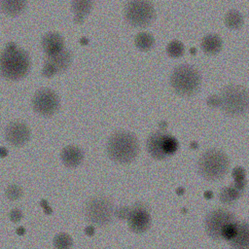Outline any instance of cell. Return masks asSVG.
Listing matches in <instances>:
<instances>
[{
	"label": "cell",
	"mask_w": 249,
	"mask_h": 249,
	"mask_svg": "<svg viewBox=\"0 0 249 249\" xmlns=\"http://www.w3.org/2000/svg\"><path fill=\"white\" fill-rule=\"evenodd\" d=\"M244 22L243 14L237 9H230L225 15V23L231 28H239Z\"/></svg>",
	"instance_id": "obj_20"
},
{
	"label": "cell",
	"mask_w": 249,
	"mask_h": 249,
	"mask_svg": "<svg viewBox=\"0 0 249 249\" xmlns=\"http://www.w3.org/2000/svg\"><path fill=\"white\" fill-rule=\"evenodd\" d=\"M2 10L9 15H18L24 10L26 0H1Z\"/></svg>",
	"instance_id": "obj_22"
},
{
	"label": "cell",
	"mask_w": 249,
	"mask_h": 249,
	"mask_svg": "<svg viewBox=\"0 0 249 249\" xmlns=\"http://www.w3.org/2000/svg\"><path fill=\"white\" fill-rule=\"evenodd\" d=\"M92 4V0H72L71 7L75 12V20L81 22L85 16L89 12Z\"/></svg>",
	"instance_id": "obj_18"
},
{
	"label": "cell",
	"mask_w": 249,
	"mask_h": 249,
	"mask_svg": "<svg viewBox=\"0 0 249 249\" xmlns=\"http://www.w3.org/2000/svg\"><path fill=\"white\" fill-rule=\"evenodd\" d=\"M128 212H129V207H126V206H123V207H120L116 210V215L119 219L121 220H124V219H126L127 218V215H128Z\"/></svg>",
	"instance_id": "obj_27"
},
{
	"label": "cell",
	"mask_w": 249,
	"mask_h": 249,
	"mask_svg": "<svg viewBox=\"0 0 249 249\" xmlns=\"http://www.w3.org/2000/svg\"><path fill=\"white\" fill-rule=\"evenodd\" d=\"M235 220H237V218L231 210L222 207L212 209L206 214L204 219L205 232L212 239L221 241L222 231L225 227Z\"/></svg>",
	"instance_id": "obj_9"
},
{
	"label": "cell",
	"mask_w": 249,
	"mask_h": 249,
	"mask_svg": "<svg viewBox=\"0 0 249 249\" xmlns=\"http://www.w3.org/2000/svg\"><path fill=\"white\" fill-rule=\"evenodd\" d=\"M60 159L66 166L76 167L83 161L84 152L77 145H67L62 148L60 152Z\"/></svg>",
	"instance_id": "obj_15"
},
{
	"label": "cell",
	"mask_w": 249,
	"mask_h": 249,
	"mask_svg": "<svg viewBox=\"0 0 249 249\" xmlns=\"http://www.w3.org/2000/svg\"><path fill=\"white\" fill-rule=\"evenodd\" d=\"M32 107L40 115L49 117L59 109V97L56 91L51 88H41L33 94Z\"/></svg>",
	"instance_id": "obj_10"
},
{
	"label": "cell",
	"mask_w": 249,
	"mask_h": 249,
	"mask_svg": "<svg viewBox=\"0 0 249 249\" xmlns=\"http://www.w3.org/2000/svg\"><path fill=\"white\" fill-rule=\"evenodd\" d=\"M41 45L46 55L54 54L65 48L63 36L57 31H48L41 38Z\"/></svg>",
	"instance_id": "obj_14"
},
{
	"label": "cell",
	"mask_w": 249,
	"mask_h": 249,
	"mask_svg": "<svg viewBox=\"0 0 249 249\" xmlns=\"http://www.w3.org/2000/svg\"><path fill=\"white\" fill-rule=\"evenodd\" d=\"M9 216H10V219H11L12 222L18 223V222H19V221L21 220V218H22V212H21L18 208H14V209L11 210Z\"/></svg>",
	"instance_id": "obj_26"
},
{
	"label": "cell",
	"mask_w": 249,
	"mask_h": 249,
	"mask_svg": "<svg viewBox=\"0 0 249 249\" xmlns=\"http://www.w3.org/2000/svg\"><path fill=\"white\" fill-rule=\"evenodd\" d=\"M23 192L19 185L13 183L6 187L5 189V196L10 200H17L22 196Z\"/></svg>",
	"instance_id": "obj_25"
},
{
	"label": "cell",
	"mask_w": 249,
	"mask_h": 249,
	"mask_svg": "<svg viewBox=\"0 0 249 249\" xmlns=\"http://www.w3.org/2000/svg\"><path fill=\"white\" fill-rule=\"evenodd\" d=\"M169 83L176 93L191 96L198 90L201 84V75L196 66L181 63L173 68Z\"/></svg>",
	"instance_id": "obj_6"
},
{
	"label": "cell",
	"mask_w": 249,
	"mask_h": 249,
	"mask_svg": "<svg viewBox=\"0 0 249 249\" xmlns=\"http://www.w3.org/2000/svg\"><path fill=\"white\" fill-rule=\"evenodd\" d=\"M4 135L8 143L19 147L29 141L31 132L26 123L22 121H12L6 125Z\"/></svg>",
	"instance_id": "obj_13"
},
{
	"label": "cell",
	"mask_w": 249,
	"mask_h": 249,
	"mask_svg": "<svg viewBox=\"0 0 249 249\" xmlns=\"http://www.w3.org/2000/svg\"><path fill=\"white\" fill-rule=\"evenodd\" d=\"M53 246L58 249L70 248L73 246V239L69 234H67L65 232H60L54 236Z\"/></svg>",
	"instance_id": "obj_23"
},
{
	"label": "cell",
	"mask_w": 249,
	"mask_h": 249,
	"mask_svg": "<svg viewBox=\"0 0 249 249\" xmlns=\"http://www.w3.org/2000/svg\"><path fill=\"white\" fill-rule=\"evenodd\" d=\"M85 219L93 227H106L110 225L116 215L114 202L104 195L90 196L84 205Z\"/></svg>",
	"instance_id": "obj_5"
},
{
	"label": "cell",
	"mask_w": 249,
	"mask_h": 249,
	"mask_svg": "<svg viewBox=\"0 0 249 249\" xmlns=\"http://www.w3.org/2000/svg\"><path fill=\"white\" fill-rule=\"evenodd\" d=\"M135 46L142 51L150 50L155 44V38L148 31H140L134 37Z\"/></svg>",
	"instance_id": "obj_19"
},
{
	"label": "cell",
	"mask_w": 249,
	"mask_h": 249,
	"mask_svg": "<svg viewBox=\"0 0 249 249\" xmlns=\"http://www.w3.org/2000/svg\"><path fill=\"white\" fill-rule=\"evenodd\" d=\"M185 48L184 45L181 41L179 40H172L168 43L167 47H166V52L170 56L173 57H178L181 56L184 53Z\"/></svg>",
	"instance_id": "obj_24"
},
{
	"label": "cell",
	"mask_w": 249,
	"mask_h": 249,
	"mask_svg": "<svg viewBox=\"0 0 249 249\" xmlns=\"http://www.w3.org/2000/svg\"><path fill=\"white\" fill-rule=\"evenodd\" d=\"M108 157L119 163H129L139 153V142L135 134L128 130L113 132L106 143Z\"/></svg>",
	"instance_id": "obj_2"
},
{
	"label": "cell",
	"mask_w": 249,
	"mask_h": 249,
	"mask_svg": "<svg viewBox=\"0 0 249 249\" xmlns=\"http://www.w3.org/2000/svg\"><path fill=\"white\" fill-rule=\"evenodd\" d=\"M31 66L30 55L27 51L9 43L0 57L1 75L11 81L19 80L27 75Z\"/></svg>",
	"instance_id": "obj_1"
},
{
	"label": "cell",
	"mask_w": 249,
	"mask_h": 249,
	"mask_svg": "<svg viewBox=\"0 0 249 249\" xmlns=\"http://www.w3.org/2000/svg\"><path fill=\"white\" fill-rule=\"evenodd\" d=\"M230 166L228 155L218 148L206 149L197 160V171L208 181L222 179L230 170Z\"/></svg>",
	"instance_id": "obj_4"
},
{
	"label": "cell",
	"mask_w": 249,
	"mask_h": 249,
	"mask_svg": "<svg viewBox=\"0 0 249 249\" xmlns=\"http://www.w3.org/2000/svg\"><path fill=\"white\" fill-rule=\"evenodd\" d=\"M222 38L217 33H207L202 37L200 41V47L202 51L207 54H215L219 53L222 49Z\"/></svg>",
	"instance_id": "obj_17"
},
{
	"label": "cell",
	"mask_w": 249,
	"mask_h": 249,
	"mask_svg": "<svg viewBox=\"0 0 249 249\" xmlns=\"http://www.w3.org/2000/svg\"><path fill=\"white\" fill-rule=\"evenodd\" d=\"M228 243L237 249H247L249 247V225L247 222L238 220L237 231L233 238Z\"/></svg>",
	"instance_id": "obj_16"
},
{
	"label": "cell",
	"mask_w": 249,
	"mask_h": 249,
	"mask_svg": "<svg viewBox=\"0 0 249 249\" xmlns=\"http://www.w3.org/2000/svg\"><path fill=\"white\" fill-rule=\"evenodd\" d=\"M125 20L133 26H146L156 16L155 6L150 0H128L124 7Z\"/></svg>",
	"instance_id": "obj_8"
},
{
	"label": "cell",
	"mask_w": 249,
	"mask_h": 249,
	"mask_svg": "<svg viewBox=\"0 0 249 249\" xmlns=\"http://www.w3.org/2000/svg\"><path fill=\"white\" fill-rule=\"evenodd\" d=\"M72 57V51L66 47L54 54L46 55L42 74L46 77H51L56 73L65 71L70 66Z\"/></svg>",
	"instance_id": "obj_12"
},
{
	"label": "cell",
	"mask_w": 249,
	"mask_h": 249,
	"mask_svg": "<svg viewBox=\"0 0 249 249\" xmlns=\"http://www.w3.org/2000/svg\"><path fill=\"white\" fill-rule=\"evenodd\" d=\"M217 106L230 116H242L249 108V91L246 87L236 84L225 86L217 95Z\"/></svg>",
	"instance_id": "obj_3"
},
{
	"label": "cell",
	"mask_w": 249,
	"mask_h": 249,
	"mask_svg": "<svg viewBox=\"0 0 249 249\" xmlns=\"http://www.w3.org/2000/svg\"><path fill=\"white\" fill-rule=\"evenodd\" d=\"M128 228L135 233H143L147 231L152 224L150 210L144 202H136L129 207L126 218Z\"/></svg>",
	"instance_id": "obj_11"
},
{
	"label": "cell",
	"mask_w": 249,
	"mask_h": 249,
	"mask_svg": "<svg viewBox=\"0 0 249 249\" xmlns=\"http://www.w3.org/2000/svg\"><path fill=\"white\" fill-rule=\"evenodd\" d=\"M148 153L157 160H164L172 156L179 148L178 140L164 129L150 133L146 141Z\"/></svg>",
	"instance_id": "obj_7"
},
{
	"label": "cell",
	"mask_w": 249,
	"mask_h": 249,
	"mask_svg": "<svg viewBox=\"0 0 249 249\" xmlns=\"http://www.w3.org/2000/svg\"><path fill=\"white\" fill-rule=\"evenodd\" d=\"M241 195V190L238 189L235 185L225 187L221 190L219 194V198L221 202L225 204H231L233 203Z\"/></svg>",
	"instance_id": "obj_21"
}]
</instances>
